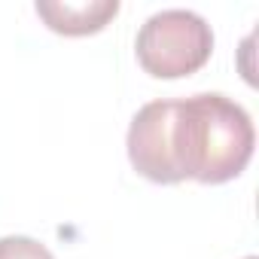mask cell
Wrapping results in <instances>:
<instances>
[{
    "label": "cell",
    "mask_w": 259,
    "mask_h": 259,
    "mask_svg": "<svg viewBox=\"0 0 259 259\" xmlns=\"http://www.w3.org/2000/svg\"><path fill=\"white\" fill-rule=\"evenodd\" d=\"M256 132L247 110L220 92H201L174 101L171 153L180 180L226 183L235 180L253 156Z\"/></svg>",
    "instance_id": "6da1fadb"
},
{
    "label": "cell",
    "mask_w": 259,
    "mask_h": 259,
    "mask_svg": "<svg viewBox=\"0 0 259 259\" xmlns=\"http://www.w3.org/2000/svg\"><path fill=\"white\" fill-rule=\"evenodd\" d=\"M135 49L150 76L180 79L207 64L213 52V31L192 10H162L141 25Z\"/></svg>",
    "instance_id": "7a4b0ae2"
},
{
    "label": "cell",
    "mask_w": 259,
    "mask_h": 259,
    "mask_svg": "<svg viewBox=\"0 0 259 259\" xmlns=\"http://www.w3.org/2000/svg\"><path fill=\"white\" fill-rule=\"evenodd\" d=\"M171 113H174V101H150L135 113L132 125H128L132 168L141 177L162 186L180 183L171 153Z\"/></svg>",
    "instance_id": "3957f363"
},
{
    "label": "cell",
    "mask_w": 259,
    "mask_h": 259,
    "mask_svg": "<svg viewBox=\"0 0 259 259\" xmlns=\"http://www.w3.org/2000/svg\"><path fill=\"white\" fill-rule=\"evenodd\" d=\"M119 13V0H37V16L64 37L101 31Z\"/></svg>",
    "instance_id": "277c9868"
},
{
    "label": "cell",
    "mask_w": 259,
    "mask_h": 259,
    "mask_svg": "<svg viewBox=\"0 0 259 259\" xmlns=\"http://www.w3.org/2000/svg\"><path fill=\"white\" fill-rule=\"evenodd\" d=\"M0 259H55L52 250L28 235H7L0 238Z\"/></svg>",
    "instance_id": "5b68a950"
},
{
    "label": "cell",
    "mask_w": 259,
    "mask_h": 259,
    "mask_svg": "<svg viewBox=\"0 0 259 259\" xmlns=\"http://www.w3.org/2000/svg\"><path fill=\"white\" fill-rule=\"evenodd\" d=\"M247 259H256V256H247Z\"/></svg>",
    "instance_id": "8992f818"
}]
</instances>
